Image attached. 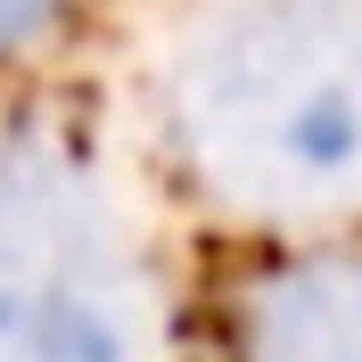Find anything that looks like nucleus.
<instances>
[{
  "mask_svg": "<svg viewBox=\"0 0 362 362\" xmlns=\"http://www.w3.org/2000/svg\"><path fill=\"white\" fill-rule=\"evenodd\" d=\"M33 8H42V0H0V33H8V25H25Z\"/></svg>",
  "mask_w": 362,
  "mask_h": 362,
  "instance_id": "1",
  "label": "nucleus"
}]
</instances>
